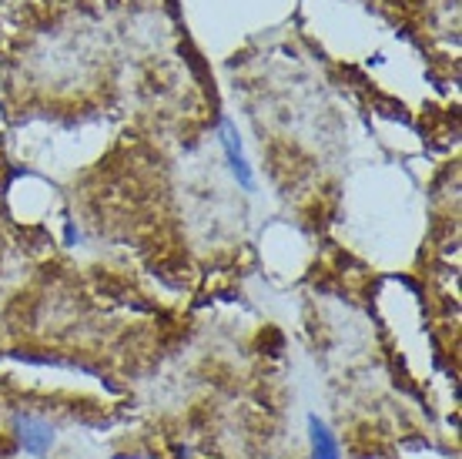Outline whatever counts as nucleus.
Segmentation results:
<instances>
[{"instance_id":"f257e3e1","label":"nucleus","mask_w":462,"mask_h":459,"mask_svg":"<svg viewBox=\"0 0 462 459\" xmlns=\"http://www.w3.org/2000/svg\"><path fill=\"white\" fill-rule=\"evenodd\" d=\"M14 429H17V439L24 446V453H31V456H47V449L54 446V426L41 419V416H17L14 419Z\"/></svg>"},{"instance_id":"f03ea898","label":"nucleus","mask_w":462,"mask_h":459,"mask_svg":"<svg viewBox=\"0 0 462 459\" xmlns=\"http://www.w3.org/2000/svg\"><path fill=\"white\" fill-rule=\"evenodd\" d=\"M221 144H225V154H228V168L231 174L238 178V184L245 191H255V174H251V165H248L245 151H241V141H238V128L231 118H221Z\"/></svg>"},{"instance_id":"7ed1b4c3","label":"nucleus","mask_w":462,"mask_h":459,"mask_svg":"<svg viewBox=\"0 0 462 459\" xmlns=\"http://www.w3.org/2000/svg\"><path fill=\"white\" fill-rule=\"evenodd\" d=\"M308 439H312V459H342L335 432L315 413H308Z\"/></svg>"},{"instance_id":"20e7f679","label":"nucleus","mask_w":462,"mask_h":459,"mask_svg":"<svg viewBox=\"0 0 462 459\" xmlns=\"http://www.w3.org/2000/svg\"><path fill=\"white\" fill-rule=\"evenodd\" d=\"M64 242H67V245H74V242H77V228H74V221H67V225H64Z\"/></svg>"}]
</instances>
